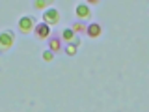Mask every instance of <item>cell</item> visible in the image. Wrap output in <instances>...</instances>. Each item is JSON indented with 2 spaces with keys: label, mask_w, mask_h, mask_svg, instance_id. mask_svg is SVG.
Returning a JSON list of instances; mask_svg holds the SVG:
<instances>
[{
  "label": "cell",
  "mask_w": 149,
  "mask_h": 112,
  "mask_svg": "<svg viewBox=\"0 0 149 112\" xmlns=\"http://www.w3.org/2000/svg\"><path fill=\"white\" fill-rule=\"evenodd\" d=\"M13 45H15V32L9 30V28L0 32V54L9 52Z\"/></svg>",
  "instance_id": "6da1fadb"
},
{
  "label": "cell",
  "mask_w": 149,
  "mask_h": 112,
  "mask_svg": "<svg viewBox=\"0 0 149 112\" xmlns=\"http://www.w3.org/2000/svg\"><path fill=\"white\" fill-rule=\"evenodd\" d=\"M17 28H19V32L24 34V36L32 34L34 28H36V19L32 15H22L21 19H19V22H17Z\"/></svg>",
  "instance_id": "7a4b0ae2"
},
{
  "label": "cell",
  "mask_w": 149,
  "mask_h": 112,
  "mask_svg": "<svg viewBox=\"0 0 149 112\" xmlns=\"http://www.w3.org/2000/svg\"><path fill=\"white\" fill-rule=\"evenodd\" d=\"M60 17H62L60 9H56V8H49V9H45V13H43V22H45L47 26L56 24V22L60 21Z\"/></svg>",
  "instance_id": "3957f363"
},
{
  "label": "cell",
  "mask_w": 149,
  "mask_h": 112,
  "mask_svg": "<svg viewBox=\"0 0 149 112\" xmlns=\"http://www.w3.org/2000/svg\"><path fill=\"white\" fill-rule=\"evenodd\" d=\"M74 15H77L78 21L86 22L88 19H91V11H90V6L88 4H78L77 8H74Z\"/></svg>",
  "instance_id": "277c9868"
},
{
  "label": "cell",
  "mask_w": 149,
  "mask_h": 112,
  "mask_svg": "<svg viewBox=\"0 0 149 112\" xmlns=\"http://www.w3.org/2000/svg\"><path fill=\"white\" fill-rule=\"evenodd\" d=\"M34 34L39 41L49 39L50 37V26H47L45 22H39V24H36V28H34Z\"/></svg>",
  "instance_id": "5b68a950"
},
{
  "label": "cell",
  "mask_w": 149,
  "mask_h": 112,
  "mask_svg": "<svg viewBox=\"0 0 149 112\" xmlns=\"http://www.w3.org/2000/svg\"><path fill=\"white\" fill-rule=\"evenodd\" d=\"M62 47H63V41H62V37H60V36H52V37L47 39V49L52 50V52L62 50Z\"/></svg>",
  "instance_id": "8992f818"
},
{
  "label": "cell",
  "mask_w": 149,
  "mask_h": 112,
  "mask_svg": "<svg viewBox=\"0 0 149 112\" xmlns=\"http://www.w3.org/2000/svg\"><path fill=\"white\" fill-rule=\"evenodd\" d=\"M86 34L90 37H99L101 36V24H97V22H90V24H86Z\"/></svg>",
  "instance_id": "52a82bcc"
},
{
  "label": "cell",
  "mask_w": 149,
  "mask_h": 112,
  "mask_svg": "<svg viewBox=\"0 0 149 112\" xmlns=\"http://www.w3.org/2000/svg\"><path fill=\"white\" fill-rule=\"evenodd\" d=\"M77 39V34L71 30V28H65L62 32V41H69V43H73V41Z\"/></svg>",
  "instance_id": "ba28073f"
},
{
  "label": "cell",
  "mask_w": 149,
  "mask_h": 112,
  "mask_svg": "<svg viewBox=\"0 0 149 112\" xmlns=\"http://www.w3.org/2000/svg\"><path fill=\"white\" fill-rule=\"evenodd\" d=\"M71 30L74 32V34H82V32H86V22H82V21H77V22H73L71 26Z\"/></svg>",
  "instance_id": "9c48e42d"
},
{
  "label": "cell",
  "mask_w": 149,
  "mask_h": 112,
  "mask_svg": "<svg viewBox=\"0 0 149 112\" xmlns=\"http://www.w3.org/2000/svg\"><path fill=\"white\" fill-rule=\"evenodd\" d=\"M41 58H43L45 62H52V60H54V52H52V50H49V49H47V50H43Z\"/></svg>",
  "instance_id": "30bf717a"
},
{
  "label": "cell",
  "mask_w": 149,
  "mask_h": 112,
  "mask_svg": "<svg viewBox=\"0 0 149 112\" xmlns=\"http://www.w3.org/2000/svg\"><path fill=\"white\" fill-rule=\"evenodd\" d=\"M49 4H50V2H43V0H37V2H36V8H37V9H45L47 6H49Z\"/></svg>",
  "instance_id": "8fae6325"
}]
</instances>
